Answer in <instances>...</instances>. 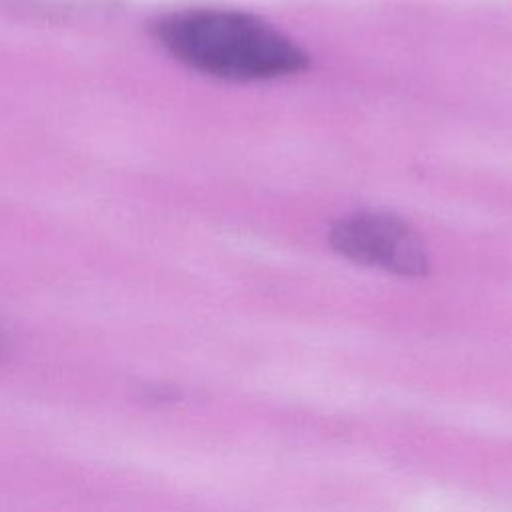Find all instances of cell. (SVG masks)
<instances>
[{
	"label": "cell",
	"mask_w": 512,
	"mask_h": 512,
	"mask_svg": "<svg viewBox=\"0 0 512 512\" xmlns=\"http://www.w3.org/2000/svg\"><path fill=\"white\" fill-rule=\"evenodd\" d=\"M156 38L178 62L224 80H270L306 68V54L264 20L226 8L164 16Z\"/></svg>",
	"instance_id": "obj_1"
},
{
	"label": "cell",
	"mask_w": 512,
	"mask_h": 512,
	"mask_svg": "<svg viewBox=\"0 0 512 512\" xmlns=\"http://www.w3.org/2000/svg\"><path fill=\"white\" fill-rule=\"evenodd\" d=\"M330 242L344 258L400 276H422L428 252L422 238L400 218L386 214H354L330 232Z\"/></svg>",
	"instance_id": "obj_2"
}]
</instances>
